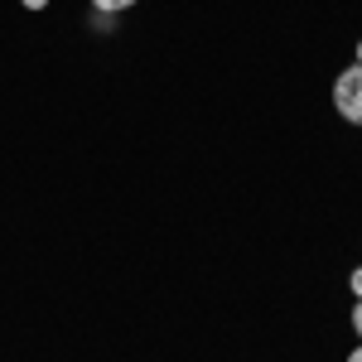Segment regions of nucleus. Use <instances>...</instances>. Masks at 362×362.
Returning a JSON list of instances; mask_svg holds the SVG:
<instances>
[{
    "instance_id": "0eeeda50",
    "label": "nucleus",
    "mask_w": 362,
    "mask_h": 362,
    "mask_svg": "<svg viewBox=\"0 0 362 362\" xmlns=\"http://www.w3.org/2000/svg\"><path fill=\"white\" fill-rule=\"evenodd\" d=\"M348 362H362V343H358V348H353V353H348Z\"/></svg>"
},
{
    "instance_id": "f257e3e1",
    "label": "nucleus",
    "mask_w": 362,
    "mask_h": 362,
    "mask_svg": "<svg viewBox=\"0 0 362 362\" xmlns=\"http://www.w3.org/2000/svg\"><path fill=\"white\" fill-rule=\"evenodd\" d=\"M334 112L348 121V126H362V63L343 68L334 83Z\"/></svg>"
},
{
    "instance_id": "f03ea898",
    "label": "nucleus",
    "mask_w": 362,
    "mask_h": 362,
    "mask_svg": "<svg viewBox=\"0 0 362 362\" xmlns=\"http://www.w3.org/2000/svg\"><path fill=\"white\" fill-rule=\"evenodd\" d=\"M136 0H92V10H102V15H121V10H131Z\"/></svg>"
},
{
    "instance_id": "6e6552de",
    "label": "nucleus",
    "mask_w": 362,
    "mask_h": 362,
    "mask_svg": "<svg viewBox=\"0 0 362 362\" xmlns=\"http://www.w3.org/2000/svg\"><path fill=\"white\" fill-rule=\"evenodd\" d=\"M358 63H362V39H358Z\"/></svg>"
},
{
    "instance_id": "39448f33",
    "label": "nucleus",
    "mask_w": 362,
    "mask_h": 362,
    "mask_svg": "<svg viewBox=\"0 0 362 362\" xmlns=\"http://www.w3.org/2000/svg\"><path fill=\"white\" fill-rule=\"evenodd\" d=\"M348 319H353V334L362 338V300H358V305H353V314H348Z\"/></svg>"
},
{
    "instance_id": "7ed1b4c3",
    "label": "nucleus",
    "mask_w": 362,
    "mask_h": 362,
    "mask_svg": "<svg viewBox=\"0 0 362 362\" xmlns=\"http://www.w3.org/2000/svg\"><path fill=\"white\" fill-rule=\"evenodd\" d=\"M92 25L107 34V29H116V15H102V10H92Z\"/></svg>"
},
{
    "instance_id": "20e7f679",
    "label": "nucleus",
    "mask_w": 362,
    "mask_h": 362,
    "mask_svg": "<svg viewBox=\"0 0 362 362\" xmlns=\"http://www.w3.org/2000/svg\"><path fill=\"white\" fill-rule=\"evenodd\" d=\"M348 290H353V300H362V266L353 271V276H348Z\"/></svg>"
},
{
    "instance_id": "423d86ee",
    "label": "nucleus",
    "mask_w": 362,
    "mask_h": 362,
    "mask_svg": "<svg viewBox=\"0 0 362 362\" xmlns=\"http://www.w3.org/2000/svg\"><path fill=\"white\" fill-rule=\"evenodd\" d=\"M20 5H25V10H44L49 0H20Z\"/></svg>"
}]
</instances>
